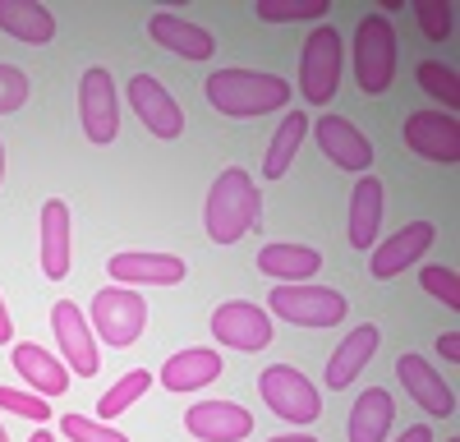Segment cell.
<instances>
[{"mask_svg":"<svg viewBox=\"0 0 460 442\" xmlns=\"http://www.w3.org/2000/svg\"><path fill=\"white\" fill-rule=\"evenodd\" d=\"M208 102L230 120H253V116H272L290 102V84L277 74H258V69H217L203 84Z\"/></svg>","mask_w":460,"mask_h":442,"instance_id":"cell-1","label":"cell"},{"mask_svg":"<svg viewBox=\"0 0 460 442\" xmlns=\"http://www.w3.org/2000/svg\"><path fill=\"white\" fill-rule=\"evenodd\" d=\"M262 212V190L253 184V175L244 166H230L217 175L212 194H208V208H203V221H208V235L212 244H235L253 231V221Z\"/></svg>","mask_w":460,"mask_h":442,"instance_id":"cell-2","label":"cell"},{"mask_svg":"<svg viewBox=\"0 0 460 442\" xmlns=\"http://www.w3.org/2000/svg\"><path fill=\"white\" fill-rule=\"evenodd\" d=\"M341 56L345 42L332 23H318L309 37H304V51H299V93L309 106H327L341 88Z\"/></svg>","mask_w":460,"mask_h":442,"instance_id":"cell-3","label":"cell"},{"mask_svg":"<svg viewBox=\"0 0 460 442\" xmlns=\"http://www.w3.org/2000/svg\"><path fill=\"white\" fill-rule=\"evenodd\" d=\"M355 74H359V88L368 97L392 88V74H396V28H392L387 14L359 19V28H355Z\"/></svg>","mask_w":460,"mask_h":442,"instance_id":"cell-4","label":"cell"},{"mask_svg":"<svg viewBox=\"0 0 460 442\" xmlns=\"http://www.w3.org/2000/svg\"><path fill=\"white\" fill-rule=\"evenodd\" d=\"M93 327L97 337L115 350H125L143 337L147 327V300L138 290H125V286H106L93 295Z\"/></svg>","mask_w":460,"mask_h":442,"instance_id":"cell-5","label":"cell"},{"mask_svg":"<svg viewBox=\"0 0 460 442\" xmlns=\"http://www.w3.org/2000/svg\"><path fill=\"white\" fill-rule=\"evenodd\" d=\"M258 392H262V401L272 405V411H277L286 424H314V420L323 415L318 387L304 378L295 364H272V368H262Z\"/></svg>","mask_w":460,"mask_h":442,"instance_id":"cell-6","label":"cell"},{"mask_svg":"<svg viewBox=\"0 0 460 442\" xmlns=\"http://www.w3.org/2000/svg\"><path fill=\"white\" fill-rule=\"evenodd\" d=\"M277 318L295 323V327H332L345 318V295L332 286H314V281H299V286H277L267 295Z\"/></svg>","mask_w":460,"mask_h":442,"instance_id":"cell-7","label":"cell"},{"mask_svg":"<svg viewBox=\"0 0 460 442\" xmlns=\"http://www.w3.org/2000/svg\"><path fill=\"white\" fill-rule=\"evenodd\" d=\"M212 337L230 350H267L272 346V314L249 300H226L212 314Z\"/></svg>","mask_w":460,"mask_h":442,"instance_id":"cell-8","label":"cell"},{"mask_svg":"<svg viewBox=\"0 0 460 442\" xmlns=\"http://www.w3.org/2000/svg\"><path fill=\"white\" fill-rule=\"evenodd\" d=\"M51 332L60 341V355H65V368L79 378H93L97 364H102V350H97V337L84 318V309H74V300H56L51 309Z\"/></svg>","mask_w":460,"mask_h":442,"instance_id":"cell-9","label":"cell"},{"mask_svg":"<svg viewBox=\"0 0 460 442\" xmlns=\"http://www.w3.org/2000/svg\"><path fill=\"white\" fill-rule=\"evenodd\" d=\"M405 147L424 162L456 166L460 162V120L442 116V110H414V116H405Z\"/></svg>","mask_w":460,"mask_h":442,"instance_id":"cell-10","label":"cell"},{"mask_svg":"<svg viewBox=\"0 0 460 442\" xmlns=\"http://www.w3.org/2000/svg\"><path fill=\"white\" fill-rule=\"evenodd\" d=\"M79 110H84V134L88 143H111L120 134V97H115V84L106 69H88L79 79Z\"/></svg>","mask_w":460,"mask_h":442,"instance_id":"cell-11","label":"cell"},{"mask_svg":"<svg viewBox=\"0 0 460 442\" xmlns=\"http://www.w3.org/2000/svg\"><path fill=\"white\" fill-rule=\"evenodd\" d=\"M129 106H134V116L143 120L147 134H157V138H180L184 134L180 102L162 88V79H152V74H134L129 79Z\"/></svg>","mask_w":460,"mask_h":442,"instance_id":"cell-12","label":"cell"},{"mask_svg":"<svg viewBox=\"0 0 460 442\" xmlns=\"http://www.w3.org/2000/svg\"><path fill=\"white\" fill-rule=\"evenodd\" d=\"M184 429L199 442H244L253 433V415L235 401H199V405H189Z\"/></svg>","mask_w":460,"mask_h":442,"instance_id":"cell-13","label":"cell"},{"mask_svg":"<svg viewBox=\"0 0 460 442\" xmlns=\"http://www.w3.org/2000/svg\"><path fill=\"white\" fill-rule=\"evenodd\" d=\"M433 240H438L433 221H410V226H401L387 244H377V249H373L368 272H373L377 281H387V277L405 272L410 263H419V258H424V253L433 249Z\"/></svg>","mask_w":460,"mask_h":442,"instance_id":"cell-14","label":"cell"},{"mask_svg":"<svg viewBox=\"0 0 460 442\" xmlns=\"http://www.w3.org/2000/svg\"><path fill=\"white\" fill-rule=\"evenodd\" d=\"M106 272L125 286H175L189 277V263L175 253H111Z\"/></svg>","mask_w":460,"mask_h":442,"instance_id":"cell-15","label":"cell"},{"mask_svg":"<svg viewBox=\"0 0 460 442\" xmlns=\"http://www.w3.org/2000/svg\"><path fill=\"white\" fill-rule=\"evenodd\" d=\"M396 378H401L405 392L419 401V411L442 415V420L456 415V392L442 383V374H433V364H429L424 355H401V359H396Z\"/></svg>","mask_w":460,"mask_h":442,"instance_id":"cell-16","label":"cell"},{"mask_svg":"<svg viewBox=\"0 0 460 442\" xmlns=\"http://www.w3.org/2000/svg\"><path fill=\"white\" fill-rule=\"evenodd\" d=\"M314 134H318V147L332 157V166H341V171H368L373 157H377L373 143L341 116H318Z\"/></svg>","mask_w":460,"mask_h":442,"instance_id":"cell-17","label":"cell"},{"mask_svg":"<svg viewBox=\"0 0 460 442\" xmlns=\"http://www.w3.org/2000/svg\"><path fill=\"white\" fill-rule=\"evenodd\" d=\"M147 32H152V42H157V47H166V51H175L184 60H212L217 56L212 32L199 28V23H189V19H180V14H171V10L152 14L147 19Z\"/></svg>","mask_w":460,"mask_h":442,"instance_id":"cell-18","label":"cell"},{"mask_svg":"<svg viewBox=\"0 0 460 442\" xmlns=\"http://www.w3.org/2000/svg\"><path fill=\"white\" fill-rule=\"evenodd\" d=\"M377 346H382V332H377L373 323H359L350 337L332 350V359H327V387H332V392L350 387V383L364 374V364L377 355Z\"/></svg>","mask_w":460,"mask_h":442,"instance_id":"cell-19","label":"cell"},{"mask_svg":"<svg viewBox=\"0 0 460 442\" xmlns=\"http://www.w3.org/2000/svg\"><path fill=\"white\" fill-rule=\"evenodd\" d=\"M69 258H74V221L60 199H47L42 208V272L51 281L69 277Z\"/></svg>","mask_w":460,"mask_h":442,"instance_id":"cell-20","label":"cell"},{"mask_svg":"<svg viewBox=\"0 0 460 442\" xmlns=\"http://www.w3.org/2000/svg\"><path fill=\"white\" fill-rule=\"evenodd\" d=\"M221 374H226L221 355L208 350V346H194V350H180V355H171L162 364V387L166 392H199V387H208Z\"/></svg>","mask_w":460,"mask_h":442,"instance_id":"cell-21","label":"cell"},{"mask_svg":"<svg viewBox=\"0 0 460 442\" xmlns=\"http://www.w3.org/2000/svg\"><path fill=\"white\" fill-rule=\"evenodd\" d=\"M318 268H323V253L309 249V244H267V249H258V272L277 277L281 286L314 281Z\"/></svg>","mask_w":460,"mask_h":442,"instance_id":"cell-22","label":"cell"},{"mask_svg":"<svg viewBox=\"0 0 460 442\" xmlns=\"http://www.w3.org/2000/svg\"><path fill=\"white\" fill-rule=\"evenodd\" d=\"M0 32L19 37L28 47H47L56 37V14L37 0H0Z\"/></svg>","mask_w":460,"mask_h":442,"instance_id":"cell-23","label":"cell"},{"mask_svg":"<svg viewBox=\"0 0 460 442\" xmlns=\"http://www.w3.org/2000/svg\"><path fill=\"white\" fill-rule=\"evenodd\" d=\"M392 420H396L392 392L387 387H368V392H359L355 411H350V424H345V429H350V442H387Z\"/></svg>","mask_w":460,"mask_h":442,"instance_id":"cell-24","label":"cell"},{"mask_svg":"<svg viewBox=\"0 0 460 442\" xmlns=\"http://www.w3.org/2000/svg\"><path fill=\"white\" fill-rule=\"evenodd\" d=\"M14 374H23V383L37 392V396H60V392H69V368L56 359V355H47L42 346H14Z\"/></svg>","mask_w":460,"mask_h":442,"instance_id":"cell-25","label":"cell"},{"mask_svg":"<svg viewBox=\"0 0 460 442\" xmlns=\"http://www.w3.org/2000/svg\"><path fill=\"white\" fill-rule=\"evenodd\" d=\"M377 226H382V180L364 175L350 194V244L368 249L377 240Z\"/></svg>","mask_w":460,"mask_h":442,"instance_id":"cell-26","label":"cell"},{"mask_svg":"<svg viewBox=\"0 0 460 442\" xmlns=\"http://www.w3.org/2000/svg\"><path fill=\"white\" fill-rule=\"evenodd\" d=\"M304 134H309V116H299V110H295V116H281L272 143H267V157H262V175H267V180H281V175L290 171Z\"/></svg>","mask_w":460,"mask_h":442,"instance_id":"cell-27","label":"cell"},{"mask_svg":"<svg viewBox=\"0 0 460 442\" xmlns=\"http://www.w3.org/2000/svg\"><path fill=\"white\" fill-rule=\"evenodd\" d=\"M152 387V374L147 368H129V374L115 383L111 392H102V401H97V420L102 424H111L115 415H125V411H134V405L143 401V392Z\"/></svg>","mask_w":460,"mask_h":442,"instance_id":"cell-28","label":"cell"},{"mask_svg":"<svg viewBox=\"0 0 460 442\" xmlns=\"http://www.w3.org/2000/svg\"><path fill=\"white\" fill-rule=\"evenodd\" d=\"M414 79L424 93H433L442 106H447V116L460 106V84H456V69H447L442 60H419L414 65Z\"/></svg>","mask_w":460,"mask_h":442,"instance_id":"cell-29","label":"cell"},{"mask_svg":"<svg viewBox=\"0 0 460 442\" xmlns=\"http://www.w3.org/2000/svg\"><path fill=\"white\" fill-rule=\"evenodd\" d=\"M253 10L262 23H295V19H323L327 0H258Z\"/></svg>","mask_w":460,"mask_h":442,"instance_id":"cell-30","label":"cell"},{"mask_svg":"<svg viewBox=\"0 0 460 442\" xmlns=\"http://www.w3.org/2000/svg\"><path fill=\"white\" fill-rule=\"evenodd\" d=\"M60 433H65L69 442H129L125 433H115L111 424H97V420H88V415H65V420H60Z\"/></svg>","mask_w":460,"mask_h":442,"instance_id":"cell-31","label":"cell"},{"mask_svg":"<svg viewBox=\"0 0 460 442\" xmlns=\"http://www.w3.org/2000/svg\"><path fill=\"white\" fill-rule=\"evenodd\" d=\"M419 286H424L433 300H442L447 309H460V277L451 268H438V263L424 268V272H419Z\"/></svg>","mask_w":460,"mask_h":442,"instance_id":"cell-32","label":"cell"},{"mask_svg":"<svg viewBox=\"0 0 460 442\" xmlns=\"http://www.w3.org/2000/svg\"><path fill=\"white\" fill-rule=\"evenodd\" d=\"M414 19H419V28H424L429 42H447V32H451V5L447 0H419Z\"/></svg>","mask_w":460,"mask_h":442,"instance_id":"cell-33","label":"cell"},{"mask_svg":"<svg viewBox=\"0 0 460 442\" xmlns=\"http://www.w3.org/2000/svg\"><path fill=\"white\" fill-rule=\"evenodd\" d=\"M0 411H14L19 420H37V424H47L51 405H47L42 396H32V392H14V387H0Z\"/></svg>","mask_w":460,"mask_h":442,"instance_id":"cell-34","label":"cell"},{"mask_svg":"<svg viewBox=\"0 0 460 442\" xmlns=\"http://www.w3.org/2000/svg\"><path fill=\"white\" fill-rule=\"evenodd\" d=\"M28 102V74L19 65H0V116H10Z\"/></svg>","mask_w":460,"mask_h":442,"instance_id":"cell-35","label":"cell"},{"mask_svg":"<svg viewBox=\"0 0 460 442\" xmlns=\"http://www.w3.org/2000/svg\"><path fill=\"white\" fill-rule=\"evenodd\" d=\"M438 350H442V359H460V332H442V337H438Z\"/></svg>","mask_w":460,"mask_h":442,"instance_id":"cell-36","label":"cell"},{"mask_svg":"<svg viewBox=\"0 0 460 442\" xmlns=\"http://www.w3.org/2000/svg\"><path fill=\"white\" fill-rule=\"evenodd\" d=\"M396 442H433V429H429V424H410Z\"/></svg>","mask_w":460,"mask_h":442,"instance_id":"cell-37","label":"cell"},{"mask_svg":"<svg viewBox=\"0 0 460 442\" xmlns=\"http://www.w3.org/2000/svg\"><path fill=\"white\" fill-rule=\"evenodd\" d=\"M14 341V323H10V309H5V300H0V346H10Z\"/></svg>","mask_w":460,"mask_h":442,"instance_id":"cell-38","label":"cell"},{"mask_svg":"<svg viewBox=\"0 0 460 442\" xmlns=\"http://www.w3.org/2000/svg\"><path fill=\"white\" fill-rule=\"evenodd\" d=\"M267 442H318V438H304V433H281V438H267Z\"/></svg>","mask_w":460,"mask_h":442,"instance_id":"cell-39","label":"cell"},{"mask_svg":"<svg viewBox=\"0 0 460 442\" xmlns=\"http://www.w3.org/2000/svg\"><path fill=\"white\" fill-rule=\"evenodd\" d=\"M28 442H56V438H51V433H47V429H37V433H32V438H28Z\"/></svg>","mask_w":460,"mask_h":442,"instance_id":"cell-40","label":"cell"},{"mask_svg":"<svg viewBox=\"0 0 460 442\" xmlns=\"http://www.w3.org/2000/svg\"><path fill=\"white\" fill-rule=\"evenodd\" d=\"M0 180H5V147H0Z\"/></svg>","mask_w":460,"mask_h":442,"instance_id":"cell-41","label":"cell"},{"mask_svg":"<svg viewBox=\"0 0 460 442\" xmlns=\"http://www.w3.org/2000/svg\"><path fill=\"white\" fill-rule=\"evenodd\" d=\"M0 442H10V433H5V429H0Z\"/></svg>","mask_w":460,"mask_h":442,"instance_id":"cell-42","label":"cell"},{"mask_svg":"<svg viewBox=\"0 0 460 442\" xmlns=\"http://www.w3.org/2000/svg\"><path fill=\"white\" fill-rule=\"evenodd\" d=\"M447 442H460V438H447Z\"/></svg>","mask_w":460,"mask_h":442,"instance_id":"cell-43","label":"cell"}]
</instances>
